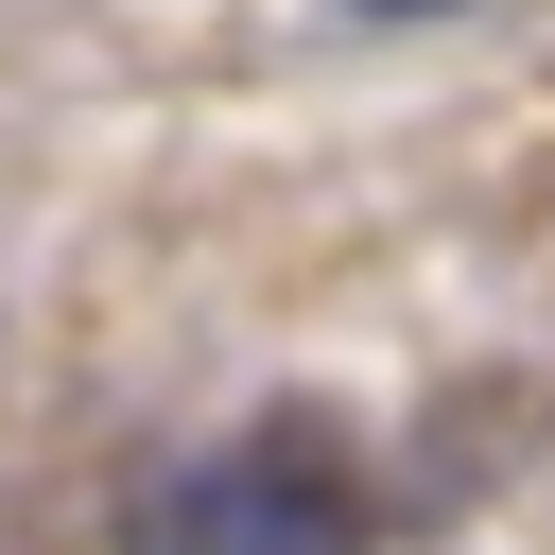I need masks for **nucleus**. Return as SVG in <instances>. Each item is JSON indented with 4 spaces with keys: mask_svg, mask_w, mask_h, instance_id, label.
I'll return each mask as SVG.
<instances>
[{
    "mask_svg": "<svg viewBox=\"0 0 555 555\" xmlns=\"http://www.w3.org/2000/svg\"><path fill=\"white\" fill-rule=\"evenodd\" d=\"M156 555H364V468L330 416H260L225 434L173 503H156Z\"/></svg>",
    "mask_w": 555,
    "mask_h": 555,
    "instance_id": "nucleus-1",
    "label": "nucleus"
},
{
    "mask_svg": "<svg viewBox=\"0 0 555 555\" xmlns=\"http://www.w3.org/2000/svg\"><path fill=\"white\" fill-rule=\"evenodd\" d=\"M364 17H434V0H364Z\"/></svg>",
    "mask_w": 555,
    "mask_h": 555,
    "instance_id": "nucleus-2",
    "label": "nucleus"
}]
</instances>
